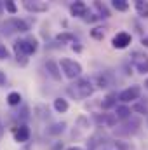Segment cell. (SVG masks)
I'll return each instance as SVG.
<instances>
[{
	"label": "cell",
	"instance_id": "1",
	"mask_svg": "<svg viewBox=\"0 0 148 150\" xmlns=\"http://www.w3.org/2000/svg\"><path fill=\"white\" fill-rule=\"evenodd\" d=\"M38 49V42L35 37H26V38H19L14 42V52L18 61L21 59V65H26V56H32L33 52H37Z\"/></svg>",
	"mask_w": 148,
	"mask_h": 150
},
{
	"label": "cell",
	"instance_id": "2",
	"mask_svg": "<svg viewBox=\"0 0 148 150\" xmlns=\"http://www.w3.org/2000/svg\"><path fill=\"white\" fill-rule=\"evenodd\" d=\"M92 93H94V84L91 82V79H85V77L77 79L73 84L68 86V94H70L72 98H75V100L89 98Z\"/></svg>",
	"mask_w": 148,
	"mask_h": 150
},
{
	"label": "cell",
	"instance_id": "3",
	"mask_svg": "<svg viewBox=\"0 0 148 150\" xmlns=\"http://www.w3.org/2000/svg\"><path fill=\"white\" fill-rule=\"evenodd\" d=\"M59 68L63 70L65 77H68V79H80L82 67H80V63H77L75 59H68V58L61 59V63H59Z\"/></svg>",
	"mask_w": 148,
	"mask_h": 150
},
{
	"label": "cell",
	"instance_id": "4",
	"mask_svg": "<svg viewBox=\"0 0 148 150\" xmlns=\"http://www.w3.org/2000/svg\"><path fill=\"white\" fill-rule=\"evenodd\" d=\"M131 63H132V67L136 68V72L141 75L148 74V54L147 52H143V51H134L131 56Z\"/></svg>",
	"mask_w": 148,
	"mask_h": 150
},
{
	"label": "cell",
	"instance_id": "5",
	"mask_svg": "<svg viewBox=\"0 0 148 150\" xmlns=\"http://www.w3.org/2000/svg\"><path fill=\"white\" fill-rule=\"evenodd\" d=\"M140 96H141V87H140V86H131V87L124 89V91L118 94V100H120L122 103H129V101H136Z\"/></svg>",
	"mask_w": 148,
	"mask_h": 150
},
{
	"label": "cell",
	"instance_id": "6",
	"mask_svg": "<svg viewBox=\"0 0 148 150\" xmlns=\"http://www.w3.org/2000/svg\"><path fill=\"white\" fill-rule=\"evenodd\" d=\"M94 120H96L98 126H105V127H115L117 122H118L115 113H96Z\"/></svg>",
	"mask_w": 148,
	"mask_h": 150
},
{
	"label": "cell",
	"instance_id": "7",
	"mask_svg": "<svg viewBox=\"0 0 148 150\" xmlns=\"http://www.w3.org/2000/svg\"><path fill=\"white\" fill-rule=\"evenodd\" d=\"M131 40H132V37H131L127 32H118L115 37L111 38V45H113L115 49H125V47L131 44Z\"/></svg>",
	"mask_w": 148,
	"mask_h": 150
},
{
	"label": "cell",
	"instance_id": "8",
	"mask_svg": "<svg viewBox=\"0 0 148 150\" xmlns=\"http://www.w3.org/2000/svg\"><path fill=\"white\" fill-rule=\"evenodd\" d=\"M5 25H7V26H11V32H19V33H25V32H28V30H30L28 23H26V21H23V19H18V18L9 19Z\"/></svg>",
	"mask_w": 148,
	"mask_h": 150
},
{
	"label": "cell",
	"instance_id": "9",
	"mask_svg": "<svg viewBox=\"0 0 148 150\" xmlns=\"http://www.w3.org/2000/svg\"><path fill=\"white\" fill-rule=\"evenodd\" d=\"M14 140H16L18 143L28 142V140H30V127H28L26 124H19V126L16 127V131H14Z\"/></svg>",
	"mask_w": 148,
	"mask_h": 150
},
{
	"label": "cell",
	"instance_id": "10",
	"mask_svg": "<svg viewBox=\"0 0 148 150\" xmlns=\"http://www.w3.org/2000/svg\"><path fill=\"white\" fill-rule=\"evenodd\" d=\"M140 126H141V122H140L138 119H131V120L127 119V122H125L124 126H120V127H124V129H118V133L129 136V134H134V133L140 129Z\"/></svg>",
	"mask_w": 148,
	"mask_h": 150
},
{
	"label": "cell",
	"instance_id": "11",
	"mask_svg": "<svg viewBox=\"0 0 148 150\" xmlns=\"http://www.w3.org/2000/svg\"><path fill=\"white\" fill-rule=\"evenodd\" d=\"M23 7L30 12H45L47 11V4L45 2H32V0H25Z\"/></svg>",
	"mask_w": 148,
	"mask_h": 150
},
{
	"label": "cell",
	"instance_id": "12",
	"mask_svg": "<svg viewBox=\"0 0 148 150\" xmlns=\"http://www.w3.org/2000/svg\"><path fill=\"white\" fill-rule=\"evenodd\" d=\"M45 70L54 80H61V68H59V65L56 61H52V59L45 61Z\"/></svg>",
	"mask_w": 148,
	"mask_h": 150
},
{
	"label": "cell",
	"instance_id": "13",
	"mask_svg": "<svg viewBox=\"0 0 148 150\" xmlns=\"http://www.w3.org/2000/svg\"><path fill=\"white\" fill-rule=\"evenodd\" d=\"M70 12L75 18H85L87 16V5L84 2H75L70 5Z\"/></svg>",
	"mask_w": 148,
	"mask_h": 150
},
{
	"label": "cell",
	"instance_id": "14",
	"mask_svg": "<svg viewBox=\"0 0 148 150\" xmlns=\"http://www.w3.org/2000/svg\"><path fill=\"white\" fill-rule=\"evenodd\" d=\"M111 84H113V79H111L108 74H99L96 77V86L99 89H108Z\"/></svg>",
	"mask_w": 148,
	"mask_h": 150
},
{
	"label": "cell",
	"instance_id": "15",
	"mask_svg": "<svg viewBox=\"0 0 148 150\" xmlns=\"http://www.w3.org/2000/svg\"><path fill=\"white\" fill-rule=\"evenodd\" d=\"M117 94L115 93H110L108 96H105L103 98V101H101V108L103 110H110V108H113V107H117Z\"/></svg>",
	"mask_w": 148,
	"mask_h": 150
},
{
	"label": "cell",
	"instance_id": "16",
	"mask_svg": "<svg viewBox=\"0 0 148 150\" xmlns=\"http://www.w3.org/2000/svg\"><path fill=\"white\" fill-rule=\"evenodd\" d=\"M115 115H117L118 120H127V119L131 117V108L125 107V105H118L117 110H115Z\"/></svg>",
	"mask_w": 148,
	"mask_h": 150
},
{
	"label": "cell",
	"instance_id": "17",
	"mask_svg": "<svg viewBox=\"0 0 148 150\" xmlns=\"http://www.w3.org/2000/svg\"><path fill=\"white\" fill-rule=\"evenodd\" d=\"M54 110L59 112V113H65L68 110V101L63 100V98H56V100H54Z\"/></svg>",
	"mask_w": 148,
	"mask_h": 150
},
{
	"label": "cell",
	"instance_id": "18",
	"mask_svg": "<svg viewBox=\"0 0 148 150\" xmlns=\"http://www.w3.org/2000/svg\"><path fill=\"white\" fill-rule=\"evenodd\" d=\"M136 12H138V16H141V18H148V2H141V0H138L136 2Z\"/></svg>",
	"mask_w": 148,
	"mask_h": 150
},
{
	"label": "cell",
	"instance_id": "19",
	"mask_svg": "<svg viewBox=\"0 0 148 150\" xmlns=\"http://www.w3.org/2000/svg\"><path fill=\"white\" fill-rule=\"evenodd\" d=\"M94 7L98 9L99 18H110V11H108V7H106L105 4H101V2H94Z\"/></svg>",
	"mask_w": 148,
	"mask_h": 150
},
{
	"label": "cell",
	"instance_id": "20",
	"mask_svg": "<svg viewBox=\"0 0 148 150\" xmlns=\"http://www.w3.org/2000/svg\"><path fill=\"white\" fill-rule=\"evenodd\" d=\"M7 103L11 105V107H16V105H19L21 103V94L19 93H9V96H7Z\"/></svg>",
	"mask_w": 148,
	"mask_h": 150
},
{
	"label": "cell",
	"instance_id": "21",
	"mask_svg": "<svg viewBox=\"0 0 148 150\" xmlns=\"http://www.w3.org/2000/svg\"><path fill=\"white\" fill-rule=\"evenodd\" d=\"M65 127H66L65 122H58V124H52V126L47 129V133H49V134H59V133L65 131Z\"/></svg>",
	"mask_w": 148,
	"mask_h": 150
},
{
	"label": "cell",
	"instance_id": "22",
	"mask_svg": "<svg viewBox=\"0 0 148 150\" xmlns=\"http://www.w3.org/2000/svg\"><path fill=\"white\" fill-rule=\"evenodd\" d=\"M111 5H113L117 11H120V12H125V11L129 9V4H127L125 0H113Z\"/></svg>",
	"mask_w": 148,
	"mask_h": 150
},
{
	"label": "cell",
	"instance_id": "23",
	"mask_svg": "<svg viewBox=\"0 0 148 150\" xmlns=\"http://www.w3.org/2000/svg\"><path fill=\"white\" fill-rule=\"evenodd\" d=\"M75 37L72 33H59L58 37H56V42H61V44H70V42H73Z\"/></svg>",
	"mask_w": 148,
	"mask_h": 150
},
{
	"label": "cell",
	"instance_id": "24",
	"mask_svg": "<svg viewBox=\"0 0 148 150\" xmlns=\"http://www.w3.org/2000/svg\"><path fill=\"white\" fill-rule=\"evenodd\" d=\"M132 110H134V112H140L141 115H147L148 113V107L147 105H143V103H134Z\"/></svg>",
	"mask_w": 148,
	"mask_h": 150
},
{
	"label": "cell",
	"instance_id": "25",
	"mask_svg": "<svg viewBox=\"0 0 148 150\" xmlns=\"http://www.w3.org/2000/svg\"><path fill=\"white\" fill-rule=\"evenodd\" d=\"M91 35L96 38V40H103L105 32H103V28H94V30H91Z\"/></svg>",
	"mask_w": 148,
	"mask_h": 150
},
{
	"label": "cell",
	"instance_id": "26",
	"mask_svg": "<svg viewBox=\"0 0 148 150\" xmlns=\"http://www.w3.org/2000/svg\"><path fill=\"white\" fill-rule=\"evenodd\" d=\"M11 56V52H9V49L5 47V45H0V59H7Z\"/></svg>",
	"mask_w": 148,
	"mask_h": 150
},
{
	"label": "cell",
	"instance_id": "27",
	"mask_svg": "<svg viewBox=\"0 0 148 150\" xmlns=\"http://www.w3.org/2000/svg\"><path fill=\"white\" fill-rule=\"evenodd\" d=\"M4 5H5V9H7V11H9L11 14H14V12H16V5H14V2H11V0H7V2H5Z\"/></svg>",
	"mask_w": 148,
	"mask_h": 150
},
{
	"label": "cell",
	"instance_id": "28",
	"mask_svg": "<svg viewBox=\"0 0 148 150\" xmlns=\"http://www.w3.org/2000/svg\"><path fill=\"white\" fill-rule=\"evenodd\" d=\"M4 84H5V74L0 72V86H4Z\"/></svg>",
	"mask_w": 148,
	"mask_h": 150
},
{
	"label": "cell",
	"instance_id": "29",
	"mask_svg": "<svg viewBox=\"0 0 148 150\" xmlns=\"http://www.w3.org/2000/svg\"><path fill=\"white\" fill-rule=\"evenodd\" d=\"M141 44H143V45H147V47H148V37H143V38H141Z\"/></svg>",
	"mask_w": 148,
	"mask_h": 150
},
{
	"label": "cell",
	"instance_id": "30",
	"mask_svg": "<svg viewBox=\"0 0 148 150\" xmlns=\"http://www.w3.org/2000/svg\"><path fill=\"white\" fill-rule=\"evenodd\" d=\"M2 134H4V124H2V120H0V138H2Z\"/></svg>",
	"mask_w": 148,
	"mask_h": 150
},
{
	"label": "cell",
	"instance_id": "31",
	"mask_svg": "<svg viewBox=\"0 0 148 150\" xmlns=\"http://www.w3.org/2000/svg\"><path fill=\"white\" fill-rule=\"evenodd\" d=\"M66 150H82V149H78V147H70V149H66Z\"/></svg>",
	"mask_w": 148,
	"mask_h": 150
},
{
	"label": "cell",
	"instance_id": "32",
	"mask_svg": "<svg viewBox=\"0 0 148 150\" xmlns=\"http://www.w3.org/2000/svg\"><path fill=\"white\" fill-rule=\"evenodd\" d=\"M145 87H148V79L145 80Z\"/></svg>",
	"mask_w": 148,
	"mask_h": 150
},
{
	"label": "cell",
	"instance_id": "33",
	"mask_svg": "<svg viewBox=\"0 0 148 150\" xmlns=\"http://www.w3.org/2000/svg\"><path fill=\"white\" fill-rule=\"evenodd\" d=\"M0 12H2V4H0Z\"/></svg>",
	"mask_w": 148,
	"mask_h": 150
}]
</instances>
